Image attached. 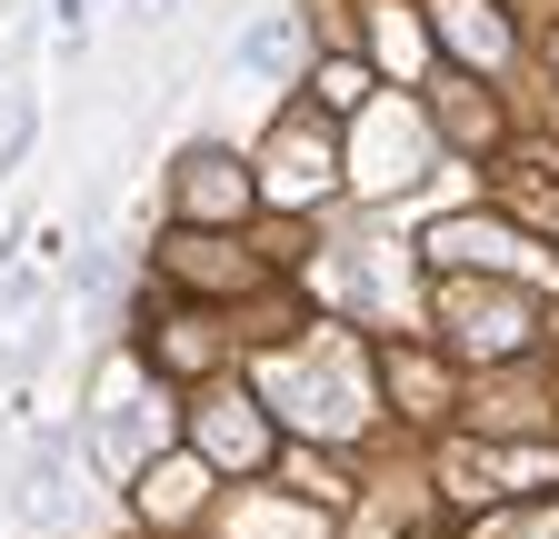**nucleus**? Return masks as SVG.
I'll use <instances>...</instances> for the list:
<instances>
[{"label": "nucleus", "instance_id": "nucleus-1", "mask_svg": "<svg viewBox=\"0 0 559 539\" xmlns=\"http://www.w3.org/2000/svg\"><path fill=\"white\" fill-rule=\"evenodd\" d=\"M260 200H280V211H320V200L340 190V130L320 120V110H290L260 141Z\"/></svg>", "mask_w": 559, "mask_h": 539}, {"label": "nucleus", "instance_id": "nucleus-2", "mask_svg": "<svg viewBox=\"0 0 559 539\" xmlns=\"http://www.w3.org/2000/svg\"><path fill=\"white\" fill-rule=\"evenodd\" d=\"M250 211H260V180H250L240 151L200 141V151L170 160V220H180V230H210V240H221V230H240Z\"/></svg>", "mask_w": 559, "mask_h": 539}, {"label": "nucleus", "instance_id": "nucleus-3", "mask_svg": "<svg viewBox=\"0 0 559 539\" xmlns=\"http://www.w3.org/2000/svg\"><path fill=\"white\" fill-rule=\"evenodd\" d=\"M430 40L460 60V71H500L510 60V11L500 0H430Z\"/></svg>", "mask_w": 559, "mask_h": 539}, {"label": "nucleus", "instance_id": "nucleus-4", "mask_svg": "<svg viewBox=\"0 0 559 539\" xmlns=\"http://www.w3.org/2000/svg\"><path fill=\"white\" fill-rule=\"evenodd\" d=\"M370 91H380V71H370L360 50H320L310 71H300V110H320V120H360Z\"/></svg>", "mask_w": 559, "mask_h": 539}, {"label": "nucleus", "instance_id": "nucleus-5", "mask_svg": "<svg viewBox=\"0 0 559 539\" xmlns=\"http://www.w3.org/2000/svg\"><path fill=\"white\" fill-rule=\"evenodd\" d=\"M200 450H210V459H240V469H260V459H270V410H260L250 390H221V399L200 410Z\"/></svg>", "mask_w": 559, "mask_h": 539}, {"label": "nucleus", "instance_id": "nucleus-6", "mask_svg": "<svg viewBox=\"0 0 559 539\" xmlns=\"http://www.w3.org/2000/svg\"><path fill=\"white\" fill-rule=\"evenodd\" d=\"M230 60H240L250 81H300V71H310V21H300V11H270V21L240 31Z\"/></svg>", "mask_w": 559, "mask_h": 539}, {"label": "nucleus", "instance_id": "nucleus-7", "mask_svg": "<svg viewBox=\"0 0 559 539\" xmlns=\"http://www.w3.org/2000/svg\"><path fill=\"white\" fill-rule=\"evenodd\" d=\"M200 500H210V490H200V459H170V469H160V450L140 459V519L190 529V519H200Z\"/></svg>", "mask_w": 559, "mask_h": 539}, {"label": "nucleus", "instance_id": "nucleus-8", "mask_svg": "<svg viewBox=\"0 0 559 539\" xmlns=\"http://www.w3.org/2000/svg\"><path fill=\"white\" fill-rule=\"evenodd\" d=\"M430 120H440L450 151H489V141H500V110H489V91H469V81H440L430 91Z\"/></svg>", "mask_w": 559, "mask_h": 539}, {"label": "nucleus", "instance_id": "nucleus-9", "mask_svg": "<svg viewBox=\"0 0 559 539\" xmlns=\"http://www.w3.org/2000/svg\"><path fill=\"white\" fill-rule=\"evenodd\" d=\"M180 11V0H130V21H170Z\"/></svg>", "mask_w": 559, "mask_h": 539}]
</instances>
